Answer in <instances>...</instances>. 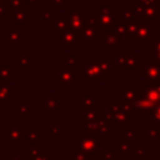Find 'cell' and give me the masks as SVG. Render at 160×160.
Returning a JSON list of instances; mask_svg holds the SVG:
<instances>
[{
	"mask_svg": "<svg viewBox=\"0 0 160 160\" xmlns=\"http://www.w3.org/2000/svg\"><path fill=\"white\" fill-rule=\"evenodd\" d=\"M115 14L116 10L110 6L109 2L100 4V14L98 15L99 19V29L100 30H111L115 24Z\"/></svg>",
	"mask_w": 160,
	"mask_h": 160,
	"instance_id": "cell-1",
	"label": "cell"
},
{
	"mask_svg": "<svg viewBox=\"0 0 160 160\" xmlns=\"http://www.w3.org/2000/svg\"><path fill=\"white\" fill-rule=\"evenodd\" d=\"M78 148L80 151L88 154V155H95L99 154L98 149V136L90 135V134H78Z\"/></svg>",
	"mask_w": 160,
	"mask_h": 160,
	"instance_id": "cell-2",
	"label": "cell"
},
{
	"mask_svg": "<svg viewBox=\"0 0 160 160\" xmlns=\"http://www.w3.org/2000/svg\"><path fill=\"white\" fill-rule=\"evenodd\" d=\"M56 71L60 74V78H56L55 81H58L60 84V86H62V88H66V86L75 88L76 86V70H75V65H72V64L62 65Z\"/></svg>",
	"mask_w": 160,
	"mask_h": 160,
	"instance_id": "cell-3",
	"label": "cell"
},
{
	"mask_svg": "<svg viewBox=\"0 0 160 160\" xmlns=\"http://www.w3.org/2000/svg\"><path fill=\"white\" fill-rule=\"evenodd\" d=\"M84 76L82 80L84 81H104L105 80V75L104 72L100 70L96 60H90L89 64L84 65Z\"/></svg>",
	"mask_w": 160,
	"mask_h": 160,
	"instance_id": "cell-4",
	"label": "cell"
},
{
	"mask_svg": "<svg viewBox=\"0 0 160 160\" xmlns=\"http://www.w3.org/2000/svg\"><path fill=\"white\" fill-rule=\"evenodd\" d=\"M98 28H91V26H85L82 25L76 32H78V40L79 41H98L100 40Z\"/></svg>",
	"mask_w": 160,
	"mask_h": 160,
	"instance_id": "cell-5",
	"label": "cell"
},
{
	"mask_svg": "<svg viewBox=\"0 0 160 160\" xmlns=\"http://www.w3.org/2000/svg\"><path fill=\"white\" fill-rule=\"evenodd\" d=\"M4 41L9 44L10 48H18L20 42L25 41V31L24 30H12V31H4Z\"/></svg>",
	"mask_w": 160,
	"mask_h": 160,
	"instance_id": "cell-6",
	"label": "cell"
},
{
	"mask_svg": "<svg viewBox=\"0 0 160 160\" xmlns=\"http://www.w3.org/2000/svg\"><path fill=\"white\" fill-rule=\"evenodd\" d=\"M82 10L79 8L71 9V12L68 14V25L72 30H79L82 26Z\"/></svg>",
	"mask_w": 160,
	"mask_h": 160,
	"instance_id": "cell-7",
	"label": "cell"
},
{
	"mask_svg": "<svg viewBox=\"0 0 160 160\" xmlns=\"http://www.w3.org/2000/svg\"><path fill=\"white\" fill-rule=\"evenodd\" d=\"M60 35H61V42H60L61 48H75L76 46V44L79 41L76 30H72L69 28L65 31H62Z\"/></svg>",
	"mask_w": 160,
	"mask_h": 160,
	"instance_id": "cell-8",
	"label": "cell"
},
{
	"mask_svg": "<svg viewBox=\"0 0 160 160\" xmlns=\"http://www.w3.org/2000/svg\"><path fill=\"white\" fill-rule=\"evenodd\" d=\"M101 46H111V48H121V36L118 35L115 31H108L105 36L100 38Z\"/></svg>",
	"mask_w": 160,
	"mask_h": 160,
	"instance_id": "cell-9",
	"label": "cell"
},
{
	"mask_svg": "<svg viewBox=\"0 0 160 160\" xmlns=\"http://www.w3.org/2000/svg\"><path fill=\"white\" fill-rule=\"evenodd\" d=\"M145 69V76L148 80H150L151 82H156L160 79V66L156 62L152 61H146V64L144 65Z\"/></svg>",
	"mask_w": 160,
	"mask_h": 160,
	"instance_id": "cell-10",
	"label": "cell"
},
{
	"mask_svg": "<svg viewBox=\"0 0 160 160\" xmlns=\"http://www.w3.org/2000/svg\"><path fill=\"white\" fill-rule=\"evenodd\" d=\"M28 132V128H12L9 132L4 134V138L9 140L10 144H18L22 138H25Z\"/></svg>",
	"mask_w": 160,
	"mask_h": 160,
	"instance_id": "cell-11",
	"label": "cell"
},
{
	"mask_svg": "<svg viewBox=\"0 0 160 160\" xmlns=\"http://www.w3.org/2000/svg\"><path fill=\"white\" fill-rule=\"evenodd\" d=\"M152 101L149 100L146 96L140 99V100H136L135 104H134V110L136 114H149L151 108H152Z\"/></svg>",
	"mask_w": 160,
	"mask_h": 160,
	"instance_id": "cell-12",
	"label": "cell"
},
{
	"mask_svg": "<svg viewBox=\"0 0 160 160\" xmlns=\"http://www.w3.org/2000/svg\"><path fill=\"white\" fill-rule=\"evenodd\" d=\"M14 98V89L8 82H0V104H6Z\"/></svg>",
	"mask_w": 160,
	"mask_h": 160,
	"instance_id": "cell-13",
	"label": "cell"
},
{
	"mask_svg": "<svg viewBox=\"0 0 160 160\" xmlns=\"http://www.w3.org/2000/svg\"><path fill=\"white\" fill-rule=\"evenodd\" d=\"M30 18H31V15L28 14V12L25 11V9H18V10H15L14 14H10V15H9V19H12L16 25L24 24V22H25L26 20H29Z\"/></svg>",
	"mask_w": 160,
	"mask_h": 160,
	"instance_id": "cell-14",
	"label": "cell"
},
{
	"mask_svg": "<svg viewBox=\"0 0 160 160\" xmlns=\"http://www.w3.org/2000/svg\"><path fill=\"white\" fill-rule=\"evenodd\" d=\"M14 80V66H1L0 65V82H9Z\"/></svg>",
	"mask_w": 160,
	"mask_h": 160,
	"instance_id": "cell-15",
	"label": "cell"
},
{
	"mask_svg": "<svg viewBox=\"0 0 160 160\" xmlns=\"http://www.w3.org/2000/svg\"><path fill=\"white\" fill-rule=\"evenodd\" d=\"M95 104H98V100L95 99V96L92 94H84L82 95V109H84V111L92 109Z\"/></svg>",
	"mask_w": 160,
	"mask_h": 160,
	"instance_id": "cell-16",
	"label": "cell"
},
{
	"mask_svg": "<svg viewBox=\"0 0 160 160\" xmlns=\"http://www.w3.org/2000/svg\"><path fill=\"white\" fill-rule=\"evenodd\" d=\"M30 59H31L30 54H22V55H20V58H18L15 60V64L19 65L21 70H29L31 68L30 66Z\"/></svg>",
	"mask_w": 160,
	"mask_h": 160,
	"instance_id": "cell-17",
	"label": "cell"
},
{
	"mask_svg": "<svg viewBox=\"0 0 160 160\" xmlns=\"http://www.w3.org/2000/svg\"><path fill=\"white\" fill-rule=\"evenodd\" d=\"M66 29H69V25H68V14H61V16L58 20H55V30L61 34Z\"/></svg>",
	"mask_w": 160,
	"mask_h": 160,
	"instance_id": "cell-18",
	"label": "cell"
},
{
	"mask_svg": "<svg viewBox=\"0 0 160 160\" xmlns=\"http://www.w3.org/2000/svg\"><path fill=\"white\" fill-rule=\"evenodd\" d=\"M42 135L41 134H38V131H36V128H31V129H28V132H26V135H25V138H26V144L29 145H32V144H35L36 141H38V139H40Z\"/></svg>",
	"mask_w": 160,
	"mask_h": 160,
	"instance_id": "cell-19",
	"label": "cell"
},
{
	"mask_svg": "<svg viewBox=\"0 0 160 160\" xmlns=\"http://www.w3.org/2000/svg\"><path fill=\"white\" fill-rule=\"evenodd\" d=\"M44 110H58L59 105L56 99L54 98V94H49V98L44 100Z\"/></svg>",
	"mask_w": 160,
	"mask_h": 160,
	"instance_id": "cell-20",
	"label": "cell"
},
{
	"mask_svg": "<svg viewBox=\"0 0 160 160\" xmlns=\"http://www.w3.org/2000/svg\"><path fill=\"white\" fill-rule=\"evenodd\" d=\"M118 144H119V149H120V152L121 154H131L132 150H134V146L131 145L130 140H118Z\"/></svg>",
	"mask_w": 160,
	"mask_h": 160,
	"instance_id": "cell-21",
	"label": "cell"
},
{
	"mask_svg": "<svg viewBox=\"0 0 160 160\" xmlns=\"http://www.w3.org/2000/svg\"><path fill=\"white\" fill-rule=\"evenodd\" d=\"M14 114L16 116L24 115V116H29L31 114V106L30 105H15L14 108Z\"/></svg>",
	"mask_w": 160,
	"mask_h": 160,
	"instance_id": "cell-22",
	"label": "cell"
},
{
	"mask_svg": "<svg viewBox=\"0 0 160 160\" xmlns=\"http://www.w3.org/2000/svg\"><path fill=\"white\" fill-rule=\"evenodd\" d=\"M114 31L118 34V35H120V36H122V35H125L128 31H126V20L124 19V20H118V21H115V24H114Z\"/></svg>",
	"mask_w": 160,
	"mask_h": 160,
	"instance_id": "cell-23",
	"label": "cell"
},
{
	"mask_svg": "<svg viewBox=\"0 0 160 160\" xmlns=\"http://www.w3.org/2000/svg\"><path fill=\"white\" fill-rule=\"evenodd\" d=\"M9 5L12 9H15V10H18V9H25V8H30L31 6L28 0H9Z\"/></svg>",
	"mask_w": 160,
	"mask_h": 160,
	"instance_id": "cell-24",
	"label": "cell"
},
{
	"mask_svg": "<svg viewBox=\"0 0 160 160\" xmlns=\"http://www.w3.org/2000/svg\"><path fill=\"white\" fill-rule=\"evenodd\" d=\"M96 62H98L100 70L104 72L105 76L110 74V71H111V64H110V61H106V60H96Z\"/></svg>",
	"mask_w": 160,
	"mask_h": 160,
	"instance_id": "cell-25",
	"label": "cell"
},
{
	"mask_svg": "<svg viewBox=\"0 0 160 160\" xmlns=\"http://www.w3.org/2000/svg\"><path fill=\"white\" fill-rule=\"evenodd\" d=\"M71 154H72V160H89V159L92 158V156L89 158L88 154H85V152H82L80 150H74Z\"/></svg>",
	"mask_w": 160,
	"mask_h": 160,
	"instance_id": "cell-26",
	"label": "cell"
},
{
	"mask_svg": "<svg viewBox=\"0 0 160 160\" xmlns=\"http://www.w3.org/2000/svg\"><path fill=\"white\" fill-rule=\"evenodd\" d=\"M99 112L98 111H95V110H92V109H90V110H86L85 111V115H84V118L82 119H85V120H99Z\"/></svg>",
	"mask_w": 160,
	"mask_h": 160,
	"instance_id": "cell-27",
	"label": "cell"
},
{
	"mask_svg": "<svg viewBox=\"0 0 160 160\" xmlns=\"http://www.w3.org/2000/svg\"><path fill=\"white\" fill-rule=\"evenodd\" d=\"M42 14H44V24H48L49 20L52 18L54 9H52V8H45V9L42 10Z\"/></svg>",
	"mask_w": 160,
	"mask_h": 160,
	"instance_id": "cell-28",
	"label": "cell"
},
{
	"mask_svg": "<svg viewBox=\"0 0 160 160\" xmlns=\"http://www.w3.org/2000/svg\"><path fill=\"white\" fill-rule=\"evenodd\" d=\"M49 138H52V139L59 138V122H55L54 126L50 129V131H49Z\"/></svg>",
	"mask_w": 160,
	"mask_h": 160,
	"instance_id": "cell-29",
	"label": "cell"
},
{
	"mask_svg": "<svg viewBox=\"0 0 160 160\" xmlns=\"http://www.w3.org/2000/svg\"><path fill=\"white\" fill-rule=\"evenodd\" d=\"M152 118H154V120H156V121H159V122H160V105H158V106L154 109Z\"/></svg>",
	"mask_w": 160,
	"mask_h": 160,
	"instance_id": "cell-30",
	"label": "cell"
},
{
	"mask_svg": "<svg viewBox=\"0 0 160 160\" xmlns=\"http://www.w3.org/2000/svg\"><path fill=\"white\" fill-rule=\"evenodd\" d=\"M8 9H9V5H8L6 2H2V4H0V19L2 18V14L8 12Z\"/></svg>",
	"mask_w": 160,
	"mask_h": 160,
	"instance_id": "cell-31",
	"label": "cell"
},
{
	"mask_svg": "<svg viewBox=\"0 0 160 160\" xmlns=\"http://www.w3.org/2000/svg\"><path fill=\"white\" fill-rule=\"evenodd\" d=\"M66 59H68V61L70 64L75 65V59H76V55L75 54H66Z\"/></svg>",
	"mask_w": 160,
	"mask_h": 160,
	"instance_id": "cell-32",
	"label": "cell"
},
{
	"mask_svg": "<svg viewBox=\"0 0 160 160\" xmlns=\"http://www.w3.org/2000/svg\"><path fill=\"white\" fill-rule=\"evenodd\" d=\"M52 2H54L56 6H60V8H65V1H64V0H52Z\"/></svg>",
	"mask_w": 160,
	"mask_h": 160,
	"instance_id": "cell-33",
	"label": "cell"
},
{
	"mask_svg": "<svg viewBox=\"0 0 160 160\" xmlns=\"http://www.w3.org/2000/svg\"><path fill=\"white\" fill-rule=\"evenodd\" d=\"M9 160H20L19 158H16V156H10L9 158Z\"/></svg>",
	"mask_w": 160,
	"mask_h": 160,
	"instance_id": "cell-34",
	"label": "cell"
},
{
	"mask_svg": "<svg viewBox=\"0 0 160 160\" xmlns=\"http://www.w3.org/2000/svg\"><path fill=\"white\" fill-rule=\"evenodd\" d=\"M2 149V139H0V150Z\"/></svg>",
	"mask_w": 160,
	"mask_h": 160,
	"instance_id": "cell-35",
	"label": "cell"
},
{
	"mask_svg": "<svg viewBox=\"0 0 160 160\" xmlns=\"http://www.w3.org/2000/svg\"><path fill=\"white\" fill-rule=\"evenodd\" d=\"M39 1H44V2H49V1H52V0H39Z\"/></svg>",
	"mask_w": 160,
	"mask_h": 160,
	"instance_id": "cell-36",
	"label": "cell"
},
{
	"mask_svg": "<svg viewBox=\"0 0 160 160\" xmlns=\"http://www.w3.org/2000/svg\"><path fill=\"white\" fill-rule=\"evenodd\" d=\"M0 4H2V0H0Z\"/></svg>",
	"mask_w": 160,
	"mask_h": 160,
	"instance_id": "cell-37",
	"label": "cell"
}]
</instances>
